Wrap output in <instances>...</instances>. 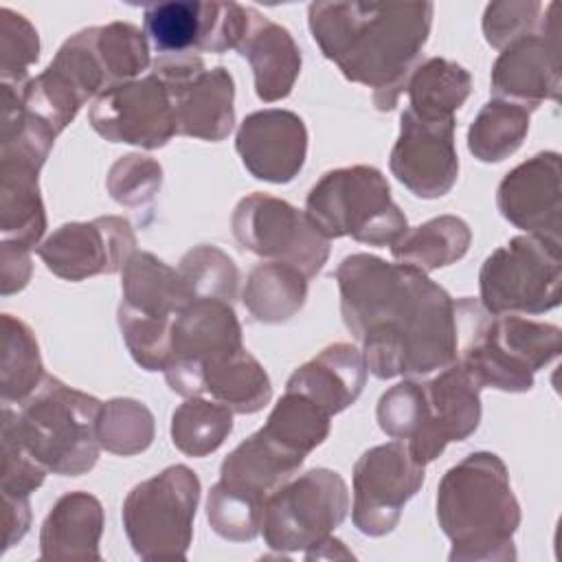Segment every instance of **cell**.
Returning a JSON list of instances; mask_svg holds the SVG:
<instances>
[{"label": "cell", "instance_id": "obj_20", "mask_svg": "<svg viewBox=\"0 0 562 562\" xmlns=\"http://www.w3.org/2000/svg\"><path fill=\"white\" fill-rule=\"evenodd\" d=\"M454 119L428 121L408 108L400 119V136L391 149V173L417 198L446 195L459 176Z\"/></svg>", "mask_w": 562, "mask_h": 562}, {"label": "cell", "instance_id": "obj_19", "mask_svg": "<svg viewBox=\"0 0 562 562\" xmlns=\"http://www.w3.org/2000/svg\"><path fill=\"white\" fill-rule=\"evenodd\" d=\"M558 4L551 2L542 26L501 48L492 66L494 99L536 110L542 101L560 99V29Z\"/></svg>", "mask_w": 562, "mask_h": 562}, {"label": "cell", "instance_id": "obj_1", "mask_svg": "<svg viewBox=\"0 0 562 562\" xmlns=\"http://www.w3.org/2000/svg\"><path fill=\"white\" fill-rule=\"evenodd\" d=\"M334 279L345 327L375 378H424L457 362V301L426 272L353 252Z\"/></svg>", "mask_w": 562, "mask_h": 562}, {"label": "cell", "instance_id": "obj_26", "mask_svg": "<svg viewBox=\"0 0 562 562\" xmlns=\"http://www.w3.org/2000/svg\"><path fill=\"white\" fill-rule=\"evenodd\" d=\"M237 50L252 68L255 92L263 103L285 99L292 92L303 59L288 29L252 9L248 31Z\"/></svg>", "mask_w": 562, "mask_h": 562}, {"label": "cell", "instance_id": "obj_14", "mask_svg": "<svg viewBox=\"0 0 562 562\" xmlns=\"http://www.w3.org/2000/svg\"><path fill=\"white\" fill-rule=\"evenodd\" d=\"M424 468L400 439L364 450L353 465L351 520L358 531L371 538L391 533L424 485Z\"/></svg>", "mask_w": 562, "mask_h": 562}, {"label": "cell", "instance_id": "obj_13", "mask_svg": "<svg viewBox=\"0 0 562 562\" xmlns=\"http://www.w3.org/2000/svg\"><path fill=\"white\" fill-rule=\"evenodd\" d=\"M241 347V325L233 303L193 299L173 323L165 380L182 397L202 395L204 371Z\"/></svg>", "mask_w": 562, "mask_h": 562}, {"label": "cell", "instance_id": "obj_37", "mask_svg": "<svg viewBox=\"0 0 562 562\" xmlns=\"http://www.w3.org/2000/svg\"><path fill=\"white\" fill-rule=\"evenodd\" d=\"M94 50L112 81L125 83L136 79L149 66V44L145 31L130 22H110L90 26Z\"/></svg>", "mask_w": 562, "mask_h": 562}, {"label": "cell", "instance_id": "obj_31", "mask_svg": "<svg viewBox=\"0 0 562 562\" xmlns=\"http://www.w3.org/2000/svg\"><path fill=\"white\" fill-rule=\"evenodd\" d=\"M202 391L239 415L259 413L272 397L266 369L244 347L204 371Z\"/></svg>", "mask_w": 562, "mask_h": 562}, {"label": "cell", "instance_id": "obj_21", "mask_svg": "<svg viewBox=\"0 0 562 562\" xmlns=\"http://www.w3.org/2000/svg\"><path fill=\"white\" fill-rule=\"evenodd\" d=\"M560 154L540 151L514 167L498 184L501 215L529 235L560 241L562 184Z\"/></svg>", "mask_w": 562, "mask_h": 562}, {"label": "cell", "instance_id": "obj_28", "mask_svg": "<svg viewBox=\"0 0 562 562\" xmlns=\"http://www.w3.org/2000/svg\"><path fill=\"white\" fill-rule=\"evenodd\" d=\"M408 110L419 119L446 121L465 103L472 92L470 72L446 57H428L411 72L406 88Z\"/></svg>", "mask_w": 562, "mask_h": 562}, {"label": "cell", "instance_id": "obj_45", "mask_svg": "<svg viewBox=\"0 0 562 562\" xmlns=\"http://www.w3.org/2000/svg\"><path fill=\"white\" fill-rule=\"evenodd\" d=\"M31 255L13 252V250H0V285L2 294L9 296L13 292H20L26 288L31 279Z\"/></svg>", "mask_w": 562, "mask_h": 562}, {"label": "cell", "instance_id": "obj_43", "mask_svg": "<svg viewBox=\"0 0 562 562\" xmlns=\"http://www.w3.org/2000/svg\"><path fill=\"white\" fill-rule=\"evenodd\" d=\"M46 468L33 459L24 446L2 428V468H0V492L2 496L29 498L46 476Z\"/></svg>", "mask_w": 562, "mask_h": 562}, {"label": "cell", "instance_id": "obj_7", "mask_svg": "<svg viewBox=\"0 0 562 562\" xmlns=\"http://www.w3.org/2000/svg\"><path fill=\"white\" fill-rule=\"evenodd\" d=\"M305 215L327 239L353 237L378 248L393 246L408 231L386 178L369 165L323 173L305 198Z\"/></svg>", "mask_w": 562, "mask_h": 562}, {"label": "cell", "instance_id": "obj_33", "mask_svg": "<svg viewBox=\"0 0 562 562\" xmlns=\"http://www.w3.org/2000/svg\"><path fill=\"white\" fill-rule=\"evenodd\" d=\"M40 345L31 327L2 314V353H0V395L4 404H22L44 380Z\"/></svg>", "mask_w": 562, "mask_h": 562}, {"label": "cell", "instance_id": "obj_5", "mask_svg": "<svg viewBox=\"0 0 562 562\" xmlns=\"http://www.w3.org/2000/svg\"><path fill=\"white\" fill-rule=\"evenodd\" d=\"M459 362L485 389L525 393L562 351V329L522 314H490L472 296L457 301Z\"/></svg>", "mask_w": 562, "mask_h": 562}, {"label": "cell", "instance_id": "obj_11", "mask_svg": "<svg viewBox=\"0 0 562 562\" xmlns=\"http://www.w3.org/2000/svg\"><path fill=\"white\" fill-rule=\"evenodd\" d=\"M347 512L345 479L329 468H312L268 496L261 533L277 553L310 551L340 527Z\"/></svg>", "mask_w": 562, "mask_h": 562}, {"label": "cell", "instance_id": "obj_24", "mask_svg": "<svg viewBox=\"0 0 562 562\" xmlns=\"http://www.w3.org/2000/svg\"><path fill=\"white\" fill-rule=\"evenodd\" d=\"M40 165L20 158H0V250L31 255L46 231V211L40 195Z\"/></svg>", "mask_w": 562, "mask_h": 562}, {"label": "cell", "instance_id": "obj_10", "mask_svg": "<svg viewBox=\"0 0 562 562\" xmlns=\"http://www.w3.org/2000/svg\"><path fill=\"white\" fill-rule=\"evenodd\" d=\"M560 241L516 235L481 266V305L490 314H544L560 305Z\"/></svg>", "mask_w": 562, "mask_h": 562}, {"label": "cell", "instance_id": "obj_4", "mask_svg": "<svg viewBox=\"0 0 562 562\" xmlns=\"http://www.w3.org/2000/svg\"><path fill=\"white\" fill-rule=\"evenodd\" d=\"M481 384L457 360L430 380L408 378L382 393L378 424L408 446L419 463L435 461L450 441L468 439L481 422Z\"/></svg>", "mask_w": 562, "mask_h": 562}, {"label": "cell", "instance_id": "obj_15", "mask_svg": "<svg viewBox=\"0 0 562 562\" xmlns=\"http://www.w3.org/2000/svg\"><path fill=\"white\" fill-rule=\"evenodd\" d=\"M171 94L178 134L224 140L235 125V83L224 66L206 68L198 55H160L154 61Z\"/></svg>", "mask_w": 562, "mask_h": 562}, {"label": "cell", "instance_id": "obj_2", "mask_svg": "<svg viewBox=\"0 0 562 562\" xmlns=\"http://www.w3.org/2000/svg\"><path fill=\"white\" fill-rule=\"evenodd\" d=\"M432 13V2H312L307 24L321 53L386 112L422 57Z\"/></svg>", "mask_w": 562, "mask_h": 562}, {"label": "cell", "instance_id": "obj_8", "mask_svg": "<svg viewBox=\"0 0 562 562\" xmlns=\"http://www.w3.org/2000/svg\"><path fill=\"white\" fill-rule=\"evenodd\" d=\"M119 327L134 362L145 371H165L171 329L193 301L180 272L151 252H134L123 268Z\"/></svg>", "mask_w": 562, "mask_h": 562}, {"label": "cell", "instance_id": "obj_22", "mask_svg": "<svg viewBox=\"0 0 562 562\" xmlns=\"http://www.w3.org/2000/svg\"><path fill=\"white\" fill-rule=\"evenodd\" d=\"M235 149L257 180L285 184L305 165L307 127L290 110H257L239 123Z\"/></svg>", "mask_w": 562, "mask_h": 562}, {"label": "cell", "instance_id": "obj_27", "mask_svg": "<svg viewBox=\"0 0 562 562\" xmlns=\"http://www.w3.org/2000/svg\"><path fill=\"white\" fill-rule=\"evenodd\" d=\"M103 507L88 492H68L55 501L40 531L42 560H101Z\"/></svg>", "mask_w": 562, "mask_h": 562}, {"label": "cell", "instance_id": "obj_29", "mask_svg": "<svg viewBox=\"0 0 562 562\" xmlns=\"http://www.w3.org/2000/svg\"><path fill=\"white\" fill-rule=\"evenodd\" d=\"M307 299V277L283 261L257 263L241 290V303L259 323L290 321Z\"/></svg>", "mask_w": 562, "mask_h": 562}, {"label": "cell", "instance_id": "obj_30", "mask_svg": "<svg viewBox=\"0 0 562 562\" xmlns=\"http://www.w3.org/2000/svg\"><path fill=\"white\" fill-rule=\"evenodd\" d=\"M472 231L457 215H439L415 228H408L393 246L391 255L422 272L457 263L470 248Z\"/></svg>", "mask_w": 562, "mask_h": 562}, {"label": "cell", "instance_id": "obj_3", "mask_svg": "<svg viewBox=\"0 0 562 562\" xmlns=\"http://www.w3.org/2000/svg\"><path fill=\"white\" fill-rule=\"evenodd\" d=\"M437 520L452 542L450 562L516 560L520 505L503 459L481 450L452 465L437 487Z\"/></svg>", "mask_w": 562, "mask_h": 562}, {"label": "cell", "instance_id": "obj_39", "mask_svg": "<svg viewBox=\"0 0 562 562\" xmlns=\"http://www.w3.org/2000/svg\"><path fill=\"white\" fill-rule=\"evenodd\" d=\"M40 57V37L35 26L9 7L0 9V79L7 86L22 88L29 68Z\"/></svg>", "mask_w": 562, "mask_h": 562}, {"label": "cell", "instance_id": "obj_36", "mask_svg": "<svg viewBox=\"0 0 562 562\" xmlns=\"http://www.w3.org/2000/svg\"><path fill=\"white\" fill-rule=\"evenodd\" d=\"M154 415L151 411L132 397H114L103 404L99 415V443L108 452L132 457L147 450L154 441Z\"/></svg>", "mask_w": 562, "mask_h": 562}, {"label": "cell", "instance_id": "obj_17", "mask_svg": "<svg viewBox=\"0 0 562 562\" xmlns=\"http://www.w3.org/2000/svg\"><path fill=\"white\" fill-rule=\"evenodd\" d=\"M88 121L105 140L143 149H158L178 134L171 94L154 72L101 92L88 110Z\"/></svg>", "mask_w": 562, "mask_h": 562}, {"label": "cell", "instance_id": "obj_12", "mask_svg": "<svg viewBox=\"0 0 562 562\" xmlns=\"http://www.w3.org/2000/svg\"><path fill=\"white\" fill-rule=\"evenodd\" d=\"M231 226L241 248L268 261L290 263L307 279L316 277L329 257V239L318 233L305 211L268 193L241 198Z\"/></svg>", "mask_w": 562, "mask_h": 562}, {"label": "cell", "instance_id": "obj_38", "mask_svg": "<svg viewBox=\"0 0 562 562\" xmlns=\"http://www.w3.org/2000/svg\"><path fill=\"white\" fill-rule=\"evenodd\" d=\"M193 299H222L233 303L239 288V270L235 261L217 246L191 248L178 266Z\"/></svg>", "mask_w": 562, "mask_h": 562}, {"label": "cell", "instance_id": "obj_35", "mask_svg": "<svg viewBox=\"0 0 562 562\" xmlns=\"http://www.w3.org/2000/svg\"><path fill=\"white\" fill-rule=\"evenodd\" d=\"M233 430V411L200 395L187 397L171 415V441L187 457L215 452Z\"/></svg>", "mask_w": 562, "mask_h": 562}, {"label": "cell", "instance_id": "obj_41", "mask_svg": "<svg viewBox=\"0 0 562 562\" xmlns=\"http://www.w3.org/2000/svg\"><path fill=\"white\" fill-rule=\"evenodd\" d=\"M549 4L533 0L490 2L483 13V35L487 44L501 50L509 42L538 31L547 20Z\"/></svg>", "mask_w": 562, "mask_h": 562}, {"label": "cell", "instance_id": "obj_32", "mask_svg": "<svg viewBox=\"0 0 562 562\" xmlns=\"http://www.w3.org/2000/svg\"><path fill=\"white\" fill-rule=\"evenodd\" d=\"M329 426L331 415L325 408L303 393L285 391L259 430L288 452L305 459L327 439Z\"/></svg>", "mask_w": 562, "mask_h": 562}, {"label": "cell", "instance_id": "obj_25", "mask_svg": "<svg viewBox=\"0 0 562 562\" xmlns=\"http://www.w3.org/2000/svg\"><path fill=\"white\" fill-rule=\"evenodd\" d=\"M367 362L360 349L349 342H334L301 364L288 380L285 391L314 400L329 415L351 406L367 382Z\"/></svg>", "mask_w": 562, "mask_h": 562}, {"label": "cell", "instance_id": "obj_42", "mask_svg": "<svg viewBox=\"0 0 562 562\" xmlns=\"http://www.w3.org/2000/svg\"><path fill=\"white\" fill-rule=\"evenodd\" d=\"M162 182V167L140 154L121 156L108 173V191L123 206H138L149 202Z\"/></svg>", "mask_w": 562, "mask_h": 562}, {"label": "cell", "instance_id": "obj_44", "mask_svg": "<svg viewBox=\"0 0 562 562\" xmlns=\"http://www.w3.org/2000/svg\"><path fill=\"white\" fill-rule=\"evenodd\" d=\"M31 525V505L29 498L2 496V553L20 542Z\"/></svg>", "mask_w": 562, "mask_h": 562}, {"label": "cell", "instance_id": "obj_16", "mask_svg": "<svg viewBox=\"0 0 562 562\" xmlns=\"http://www.w3.org/2000/svg\"><path fill=\"white\" fill-rule=\"evenodd\" d=\"M252 7L237 2L162 0L143 11L145 35L162 55L226 53L241 44Z\"/></svg>", "mask_w": 562, "mask_h": 562}, {"label": "cell", "instance_id": "obj_40", "mask_svg": "<svg viewBox=\"0 0 562 562\" xmlns=\"http://www.w3.org/2000/svg\"><path fill=\"white\" fill-rule=\"evenodd\" d=\"M206 518L211 529L233 542H246L261 533L263 507L228 492L220 483H215L206 498Z\"/></svg>", "mask_w": 562, "mask_h": 562}, {"label": "cell", "instance_id": "obj_23", "mask_svg": "<svg viewBox=\"0 0 562 562\" xmlns=\"http://www.w3.org/2000/svg\"><path fill=\"white\" fill-rule=\"evenodd\" d=\"M303 461V457L288 452L268 435L257 430L222 461L217 483L263 507L268 496L290 481Z\"/></svg>", "mask_w": 562, "mask_h": 562}, {"label": "cell", "instance_id": "obj_9", "mask_svg": "<svg viewBox=\"0 0 562 562\" xmlns=\"http://www.w3.org/2000/svg\"><path fill=\"white\" fill-rule=\"evenodd\" d=\"M198 503L200 479L182 463L134 485L121 512L134 553L143 560H184Z\"/></svg>", "mask_w": 562, "mask_h": 562}, {"label": "cell", "instance_id": "obj_6", "mask_svg": "<svg viewBox=\"0 0 562 562\" xmlns=\"http://www.w3.org/2000/svg\"><path fill=\"white\" fill-rule=\"evenodd\" d=\"M101 408L103 402L94 395L68 386L55 375H44L42 384L18 404V411L9 404L2 406V428L48 472L79 476L90 472L99 459Z\"/></svg>", "mask_w": 562, "mask_h": 562}, {"label": "cell", "instance_id": "obj_34", "mask_svg": "<svg viewBox=\"0 0 562 562\" xmlns=\"http://www.w3.org/2000/svg\"><path fill=\"white\" fill-rule=\"evenodd\" d=\"M529 110L512 101L492 99L474 116L468 130V149L481 162L509 158L529 132Z\"/></svg>", "mask_w": 562, "mask_h": 562}, {"label": "cell", "instance_id": "obj_18", "mask_svg": "<svg viewBox=\"0 0 562 562\" xmlns=\"http://www.w3.org/2000/svg\"><path fill=\"white\" fill-rule=\"evenodd\" d=\"M134 252L136 237L132 224L116 215L61 224L37 246L46 268L66 281L121 272Z\"/></svg>", "mask_w": 562, "mask_h": 562}]
</instances>
